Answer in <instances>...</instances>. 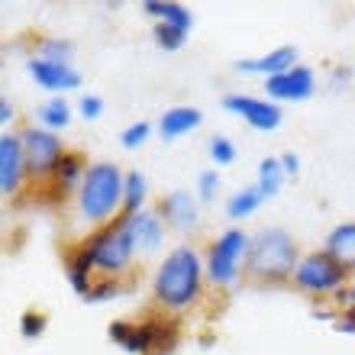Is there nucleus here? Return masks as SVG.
<instances>
[{
  "label": "nucleus",
  "instance_id": "20",
  "mask_svg": "<svg viewBox=\"0 0 355 355\" xmlns=\"http://www.w3.org/2000/svg\"><path fill=\"white\" fill-rule=\"evenodd\" d=\"M107 336H110L113 346H120L123 352L130 355H149V339H146V329L136 320H113L107 327Z\"/></svg>",
  "mask_w": 355,
  "mask_h": 355
},
{
  "label": "nucleus",
  "instance_id": "26",
  "mask_svg": "<svg viewBox=\"0 0 355 355\" xmlns=\"http://www.w3.org/2000/svg\"><path fill=\"white\" fill-rule=\"evenodd\" d=\"M71 55H75V42L62 36H42L36 42V58H46V62H62V65H71Z\"/></svg>",
  "mask_w": 355,
  "mask_h": 355
},
{
  "label": "nucleus",
  "instance_id": "15",
  "mask_svg": "<svg viewBox=\"0 0 355 355\" xmlns=\"http://www.w3.org/2000/svg\"><path fill=\"white\" fill-rule=\"evenodd\" d=\"M294 62H297V49L294 46H278V49H271L268 55L239 58V62H233V71H239V75H262L265 81H268V78L284 75L288 68H294Z\"/></svg>",
  "mask_w": 355,
  "mask_h": 355
},
{
  "label": "nucleus",
  "instance_id": "12",
  "mask_svg": "<svg viewBox=\"0 0 355 355\" xmlns=\"http://www.w3.org/2000/svg\"><path fill=\"white\" fill-rule=\"evenodd\" d=\"M26 75L36 81L42 91H52L55 97H62L65 91L81 87V71L75 65H62V62H46V58H29L26 62Z\"/></svg>",
  "mask_w": 355,
  "mask_h": 355
},
{
  "label": "nucleus",
  "instance_id": "27",
  "mask_svg": "<svg viewBox=\"0 0 355 355\" xmlns=\"http://www.w3.org/2000/svg\"><path fill=\"white\" fill-rule=\"evenodd\" d=\"M126 291H130V281L126 278H97L81 300H85V304H107V300L120 297Z\"/></svg>",
  "mask_w": 355,
  "mask_h": 355
},
{
  "label": "nucleus",
  "instance_id": "23",
  "mask_svg": "<svg viewBox=\"0 0 355 355\" xmlns=\"http://www.w3.org/2000/svg\"><path fill=\"white\" fill-rule=\"evenodd\" d=\"M39 126H46L52 132H62L71 123V103L65 97H49L42 107H39Z\"/></svg>",
  "mask_w": 355,
  "mask_h": 355
},
{
  "label": "nucleus",
  "instance_id": "29",
  "mask_svg": "<svg viewBox=\"0 0 355 355\" xmlns=\"http://www.w3.org/2000/svg\"><path fill=\"white\" fill-rule=\"evenodd\" d=\"M152 39H155V46L165 49V52H178V49L187 42V33L184 29H178V26H168V23H155Z\"/></svg>",
  "mask_w": 355,
  "mask_h": 355
},
{
  "label": "nucleus",
  "instance_id": "30",
  "mask_svg": "<svg viewBox=\"0 0 355 355\" xmlns=\"http://www.w3.org/2000/svg\"><path fill=\"white\" fill-rule=\"evenodd\" d=\"M207 152H210V159H214L216 168H220V165H233L236 162V146H233L230 136H210Z\"/></svg>",
  "mask_w": 355,
  "mask_h": 355
},
{
  "label": "nucleus",
  "instance_id": "35",
  "mask_svg": "<svg viewBox=\"0 0 355 355\" xmlns=\"http://www.w3.org/2000/svg\"><path fill=\"white\" fill-rule=\"evenodd\" d=\"M333 329L343 336H355V310H339L336 320H333Z\"/></svg>",
  "mask_w": 355,
  "mask_h": 355
},
{
  "label": "nucleus",
  "instance_id": "28",
  "mask_svg": "<svg viewBox=\"0 0 355 355\" xmlns=\"http://www.w3.org/2000/svg\"><path fill=\"white\" fill-rule=\"evenodd\" d=\"M49 329V313L46 310H23L19 313V336L29 339V343H36V339L46 336Z\"/></svg>",
  "mask_w": 355,
  "mask_h": 355
},
{
  "label": "nucleus",
  "instance_id": "34",
  "mask_svg": "<svg viewBox=\"0 0 355 355\" xmlns=\"http://www.w3.org/2000/svg\"><path fill=\"white\" fill-rule=\"evenodd\" d=\"M333 307L336 310H355V281H349L346 288L339 291V294H333Z\"/></svg>",
  "mask_w": 355,
  "mask_h": 355
},
{
  "label": "nucleus",
  "instance_id": "25",
  "mask_svg": "<svg viewBox=\"0 0 355 355\" xmlns=\"http://www.w3.org/2000/svg\"><path fill=\"white\" fill-rule=\"evenodd\" d=\"M284 168H281V159H275V155H268V159L259 162V178H255V187L262 191V197L268 200V197H275L281 191V184H284Z\"/></svg>",
  "mask_w": 355,
  "mask_h": 355
},
{
  "label": "nucleus",
  "instance_id": "22",
  "mask_svg": "<svg viewBox=\"0 0 355 355\" xmlns=\"http://www.w3.org/2000/svg\"><path fill=\"white\" fill-rule=\"evenodd\" d=\"M146 197H149V181L142 171H126V181H123V214L132 216L146 210Z\"/></svg>",
  "mask_w": 355,
  "mask_h": 355
},
{
  "label": "nucleus",
  "instance_id": "13",
  "mask_svg": "<svg viewBox=\"0 0 355 355\" xmlns=\"http://www.w3.org/2000/svg\"><path fill=\"white\" fill-rule=\"evenodd\" d=\"M123 216H126V214H123ZM126 226H130L132 243H136L139 255L159 252L162 243H165V236H168V223L162 220V214L155 210V207H146V210H139V214L126 216Z\"/></svg>",
  "mask_w": 355,
  "mask_h": 355
},
{
  "label": "nucleus",
  "instance_id": "7",
  "mask_svg": "<svg viewBox=\"0 0 355 355\" xmlns=\"http://www.w3.org/2000/svg\"><path fill=\"white\" fill-rule=\"evenodd\" d=\"M19 139H23V152H26V168L29 178L46 184L52 171H55L58 159L65 155V142L58 139V132L46 130V126H23L19 130Z\"/></svg>",
  "mask_w": 355,
  "mask_h": 355
},
{
  "label": "nucleus",
  "instance_id": "4",
  "mask_svg": "<svg viewBox=\"0 0 355 355\" xmlns=\"http://www.w3.org/2000/svg\"><path fill=\"white\" fill-rule=\"evenodd\" d=\"M81 243L91 252L97 278H126L132 271L136 255H139V249L132 243L130 226H126V216H116L113 223L91 230Z\"/></svg>",
  "mask_w": 355,
  "mask_h": 355
},
{
  "label": "nucleus",
  "instance_id": "38",
  "mask_svg": "<svg viewBox=\"0 0 355 355\" xmlns=\"http://www.w3.org/2000/svg\"><path fill=\"white\" fill-rule=\"evenodd\" d=\"M13 116H17V113H13V103H10L7 97H0V123H3V126H10V123H13Z\"/></svg>",
  "mask_w": 355,
  "mask_h": 355
},
{
  "label": "nucleus",
  "instance_id": "11",
  "mask_svg": "<svg viewBox=\"0 0 355 355\" xmlns=\"http://www.w3.org/2000/svg\"><path fill=\"white\" fill-rule=\"evenodd\" d=\"M265 91L275 103H300L317 94V75L307 65H294L284 75H275L265 81Z\"/></svg>",
  "mask_w": 355,
  "mask_h": 355
},
{
  "label": "nucleus",
  "instance_id": "37",
  "mask_svg": "<svg viewBox=\"0 0 355 355\" xmlns=\"http://www.w3.org/2000/svg\"><path fill=\"white\" fill-rule=\"evenodd\" d=\"M349 75H352V71H349L346 65H336V68H333V75H329V85H333V87L339 91V87H343V85L349 81Z\"/></svg>",
  "mask_w": 355,
  "mask_h": 355
},
{
  "label": "nucleus",
  "instance_id": "2",
  "mask_svg": "<svg viewBox=\"0 0 355 355\" xmlns=\"http://www.w3.org/2000/svg\"><path fill=\"white\" fill-rule=\"evenodd\" d=\"M300 262L297 243L288 230L281 226H265L252 236L249 259H245V278L262 288H278L294 281V268Z\"/></svg>",
  "mask_w": 355,
  "mask_h": 355
},
{
  "label": "nucleus",
  "instance_id": "18",
  "mask_svg": "<svg viewBox=\"0 0 355 355\" xmlns=\"http://www.w3.org/2000/svg\"><path fill=\"white\" fill-rule=\"evenodd\" d=\"M323 249H327L349 275H355V220H343V223L333 226L327 233V239H323Z\"/></svg>",
  "mask_w": 355,
  "mask_h": 355
},
{
  "label": "nucleus",
  "instance_id": "32",
  "mask_svg": "<svg viewBox=\"0 0 355 355\" xmlns=\"http://www.w3.org/2000/svg\"><path fill=\"white\" fill-rule=\"evenodd\" d=\"M220 184H223V181H220V171L216 168L200 171V175H197V200H200V204H210L216 197V191H220Z\"/></svg>",
  "mask_w": 355,
  "mask_h": 355
},
{
  "label": "nucleus",
  "instance_id": "3",
  "mask_svg": "<svg viewBox=\"0 0 355 355\" xmlns=\"http://www.w3.org/2000/svg\"><path fill=\"white\" fill-rule=\"evenodd\" d=\"M123 181H126V171H120V165L94 162L78 187V214L85 223L97 230L123 216Z\"/></svg>",
  "mask_w": 355,
  "mask_h": 355
},
{
  "label": "nucleus",
  "instance_id": "36",
  "mask_svg": "<svg viewBox=\"0 0 355 355\" xmlns=\"http://www.w3.org/2000/svg\"><path fill=\"white\" fill-rule=\"evenodd\" d=\"M281 159V168H284V175H297L300 171V159L294 155V152H284V155H278Z\"/></svg>",
  "mask_w": 355,
  "mask_h": 355
},
{
  "label": "nucleus",
  "instance_id": "1",
  "mask_svg": "<svg viewBox=\"0 0 355 355\" xmlns=\"http://www.w3.org/2000/svg\"><path fill=\"white\" fill-rule=\"evenodd\" d=\"M204 255L191 243H181L171 252H165V259L152 275V304L171 317L187 313L204 297Z\"/></svg>",
  "mask_w": 355,
  "mask_h": 355
},
{
  "label": "nucleus",
  "instance_id": "16",
  "mask_svg": "<svg viewBox=\"0 0 355 355\" xmlns=\"http://www.w3.org/2000/svg\"><path fill=\"white\" fill-rule=\"evenodd\" d=\"M65 278L78 297H85L91 284L97 281V268H94V259L85 243H75L65 249Z\"/></svg>",
  "mask_w": 355,
  "mask_h": 355
},
{
  "label": "nucleus",
  "instance_id": "6",
  "mask_svg": "<svg viewBox=\"0 0 355 355\" xmlns=\"http://www.w3.org/2000/svg\"><path fill=\"white\" fill-rule=\"evenodd\" d=\"M352 275L327 252V249H313V252L300 255L297 268H294V288L310 294V297H333L346 288Z\"/></svg>",
  "mask_w": 355,
  "mask_h": 355
},
{
  "label": "nucleus",
  "instance_id": "31",
  "mask_svg": "<svg viewBox=\"0 0 355 355\" xmlns=\"http://www.w3.org/2000/svg\"><path fill=\"white\" fill-rule=\"evenodd\" d=\"M149 136H152V123L136 120V123H130V126L120 132V146H123V149H139Z\"/></svg>",
  "mask_w": 355,
  "mask_h": 355
},
{
  "label": "nucleus",
  "instance_id": "17",
  "mask_svg": "<svg viewBox=\"0 0 355 355\" xmlns=\"http://www.w3.org/2000/svg\"><path fill=\"white\" fill-rule=\"evenodd\" d=\"M87 159L81 155V152H75V149H65V155L58 159V165H55V171H52V178L46 181V187H52L55 194H62L65 197L68 191H75L78 194V187H81V181H85V175H87Z\"/></svg>",
  "mask_w": 355,
  "mask_h": 355
},
{
  "label": "nucleus",
  "instance_id": "10",
  "mask_svg": "<svg viewBox=\"0 0 355 355\" xmlns=\"http://www.w3.org/2000/svg\"><path fill=\"white\" fill-rule=\"evenodd\" d=\"M26 178H29V168H26V152H23L19 132H3L0 136V194L7 200L17 197Z\"/></svg>",
  "mask_w": 355,
  "mask_h": 355
},
{
  "label": "nucleus",
  "instance_id": "8",
  "mask_svg": "<svg viewBox=\"0 0 355 355\" xmlns=\"http://www.w3.org/2000/svg\"><path fill=\"white\" fill-rule=\"evenodd\" d=\"M223 110L245 120L252 130L259 132H271L281 126V107L275 101H262V97H252V94H226L223 97Z\"/></svg>",
  "mask_w": 355,
  "mask_h": 355
},
{
  "label": "nucleus",
  "instance_id": "19",
  "mask_svg": "<svg viewBox=\"0 0 355 355\" xmlns=\"http://www.w3.org/2000/svg\"><path fill=\"white\" fill-rule=\"evenodd\" d=\"M200 123H204V113L197 110V107H171V110L162 113L159 132L165 142H171V139L187 136V132H194Z\"/></svg>",
  "mask_w": 355,
  "mask_h": 355
},
{
  "label": "nucleus",
  "instance_id": "5",
  "mask_svg": "<svg viewBox=\"0 0 355 355\" xmlns=\"http://www.w3.org/2000/svg\"><path fill=\"white\" fill-rule=\"evenodd\" d=\"M249 245H252V236L236 230V226L210 239V245L204 249V271L216 291H230L233 284H239V278L245 275Z\"/></svg>",
  "mask_w": 355,
  "mask_h": 355
},
{
  "label": "nucleus",
  "instance_id": "9",
  "mask_svg": "<svg viewBox=\"0 0 355 355\" xmlns=\"http://www.w3.org/2000/svg\"><path fill=\"white\" fill-rule=\"evenodd\" d=\"M155 210L168 223V230H178V233H194L200 226V200L184 187H175L168 194H162L155 200Z\"/></svg>",
  "mask_w": 355,
  "mask_h": 355
},
{
  "label": "nucleus",
  "instance_id": "33",
  "mask_svg": "<svg viewBox=\"0 0 355 355\" xmlns=\"http://www.w3.org/2000/svg\"><path fill=\"white\" fill-rule=\"evenodd\" d=\"M78 113L85 116V120H101L103 113V97H97V94H85L81 101H78Z\"/></svg>",
  "mask_w": 355,
  "mask_h": 355
},
{
  "label": "nucleus",
  "instance_id": "21",
  "mask_svg": "<svg viewBox=\"0 0 355 355\" xmlns=\"http://www.w3.org/2000/svg\"><path fill=\"white\" fill-rule=\"evenodd\" d=\"M142 10L149 17H155L159 23H168V26H178V29H184V33H191V26H194V13L184 3H175V0H146Z\"/></svg>",
  "mask_w": 355,
  "mask_h": 355
},
{
  "label": "nucleus",
  "instance_id": "14",
  "mask_svg": "<svg viewBox=\"0 0 355 355\" xmlns=\"http://www.w3.org/2000/svg\"><path fill=\"white\" fill-rule=\"evenodd\" d=\"M139 323L146 329V339H149V355H171L175 346L181 343V323H178V317L165 313V310L155 307Z\"/></svg>",
  "mask_w": 355,
  "mask_h": 355
},
{
  "label": "nucleus",
  "instance_id": "24",
  "mask_svg": "<svg viewBox=\"0 0 355 355\" xmlns=\"http://www.w3.org/2000/svg\"><path fill=\"white\" fill-rule=\"evenodd\" d=\"M265 204V197L259 187H243V191H236V194H230V200H226V216L230 220H245V216H252L259 207Z\"/></svg>",
  "mask_w": 355,
  "mask_h": 355
}]
</instances>
